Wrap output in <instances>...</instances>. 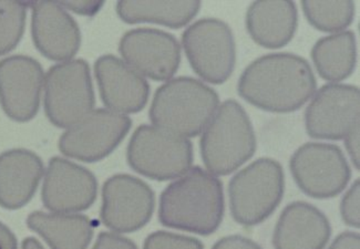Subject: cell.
<instances>
[{
  "mask_svg": "<svg viewBox=\"0 0 360 249\" xmlns=\"http://www.w3.org/2000/svg\"><path fill=\"white\" fill-rule=\"evenodd\" d=\"M317 81L307 60L290 52L262 56L244 69L238 92L263 111L290 113L311 99Z\"/></svg>",
  "mask_w": 360,
  "mask_h": 249,
  "instance_id": "obj_1",
  "label": "cell"
},
{
  "mask_svg": "<svg viewBox=\"0 0 360 249\" xmlns=\"http://www.w3.org/2000/svg\"><path fill=\"white\" fill-rule=\"evenodd\" d=\"M224 210L223 183L194 166L165 187L160 196L159 221L169 229L209 236L219 229Z\"/></svg>",
  "mask_w": 360,
  "mask_h": 249,
  "instance_id": "obj_2",
  "label": "cell"
},
{
  "mask_svg": "<svg viewBox=\"0 0 360 249\" xmlns=\"http://www.w3.org/2000/svg\"><path fill=\"white\" fill-rule=\"evenodd\" d=\"M219 106V94L198 79L179 77L158 88L150 108L155 127L184 138L201 134Z\"/></svg>",
  "mask_w": 360,
  "mask_h": 249,
  "instance_id": "obj_3",
  "label": "cell"
},
{
  "mask_svg": "<svg viewBox=\"0 0 360 249\" xmlns=\"http://www.w3.org/2000/svg\"><path fill=\"white\" fill-rule=\"evenodd\" d=\"M257 148L251 120L238 101L226 100L202 132V160L210 173L226 177L253 158Z\"/></svg>",
  "mask_w": 360,
  "mask_h": 249,
  "instance_id": "obj_4",
  "label": "cell"
},
{
  "mask_svg": "<svg viewBox=\"0 0 360 249\" xmlns=\"http://www.w3.org/2000/svg\"><path fill=\"white\" fill-rule=\"evenodd\" d=\"M285 193L282 164L261 158L238 171L229 183L230 210L238 225H259L274 213Z\"/></svg>",
  "mask_w": 360,
  "mask_h": 249,
  "instance_id": "obj_5",
  "label": "cell"
},
{
  "mask_svg": "<svg viewBox=\"0 0 360 249\" xmlns=\"http://www.w3.org/2000/svg\"><path fill=\"white\" fill-rule=\"evenodd\" d=\"M131 169L155 181L178 179L193 163V146L188 139L143 124L131 136L127 148Z\"/></svg>",
  "mask_w": 360,
  "mask_h": 249,
  "instance_id": "obj_6",
  "label": "cell"
},
{
  "mask_svg": "<svg viewBox=\"0 0 360 249\" xmlns=\"http://www.w3.org/2000/svg\"><path fill=\"white\" fill-rule=\"evenodd\" d=\"M89 65L82 59L53 65L45 78V112L50 122L69 129L94 111Z\"/></svg>",
  "mask_w": 360,
  "mask_h": 249,
  "instance_id": "obj_7",
  "label": "cell"
},
{
  "mask_svg": "<svg viewBox=\"0 0 360 249\" xmlns=\"http://www.w3.org/2000/svg\"><path fill=\"white\" fill-rule=\"evenodd\" d=\"M182 46L194 72L207 82L222 84L234 71L236 44L230 26L217 18H203L188 26Z\"/></svg>",
  "mask_w": 360,
  "mask_h": 249,
  "instance_id": "obj_8",
  "label": "cell"
},
{
  "mask_svg": "<svg viewBox=\"0 0 360 249\" xmlns=\"http://www.w3.org/2000/svg\"><path fill=\"white\" fill-rule=\"evenodd\" d=\"M292 179L309 198L326 200L346 189L352 170L340 146L308 142L294 152L290 161Z\"/></svg>",
  "mask_w": 360,
  "mask_h": 249,
  "instance_id": "obj_9",
  "label": "cell"
},
{
  "mask_svg": "<svg viewBox=\"0 0 360 249\" xmlns=\"http://www.w3.org/2000/svg\"><path fill=\"white\" fill-rule=\"evenodd\" d=\"M126 115L108 109L94 110L61 135L63 154L82 162H98L112 153L130 131Z\"/></svg>",
  "mask_w": 360,
  "mask_h": 249,
  "instance_id": "obj_10",
  "label": "cell"
},
{
  "mask_svg": "<svg viewBox=\"0 0 360 249\" xmlns=\"http://www.w3.org/2000/svg\"><path fill=\"white\" fill-rule=\"evenodd\" d=\"M360 90L345 83H328L317 90L305 110L307 134L319 140H344L360 123Z\"/></svg>",
  "mask_w": 360,
  "mask_h": 249,
  "instance_id": "obj_11",
  "label": "cell"
},
{
  "mask_svg": "<svg viewBox=\"0 0 360 249\" xmlns=\"http://www.w3.org/2000/svg\"><path fill=\"white\" fill-rule=\"evenodd\" d=\"M155 198L151 187L138 177L117 174L102 187V223L117 233L143 229L153 215Z\"/></svg>",
  "mask_w": 360,
  "mask_h": 249,
  "instance_id": "obj_12",
  "label": "cell"
},
{
  "mask_svg": "<svg viewBox=\"0 0 360 249\" xmlns=\"http://www.w3.org/2000/svg\"><path fill=\"white\" fill-rule=\"evenodd\" d=\"M123 59L136 72L154 81L170 80L181 63V47L169 32L136 28L126 32L119 44Z\"/></svg>",
  "mask_w": 360,
  "mask_h": 249,
  "instance_id": "obj_13",
  "label": "cell"
},
{
  "mask_svg": "<svg viewBox=\"0 0 360 249\" xmlns=\"http://www.w3.org/2000/svg\"><path fill=\"white\" fill-rule=\"evenodd\" d=\"M41 65L27 56H11L0 61V104L17 122H27L38 113L42 84Z\"/></svg>",
  "mask_w": 360,
  "mask_h": 249,
  "instance_id": "obj_14",
  "label": "cell"
},
{
  "mask_svg": "<svg viewBox=\"0 0 360 249\" xmlns=\"http://www.w3.org/2000/svg\"><path fill=\"white\" fill-rule=\"evenodd\" d=\"M97 179L89 170L65 158L50 160L41 192L48 210L65 214L88 210L97 198Z\"/></svg>",
  "mask_w": 360,
  "mask_h": 249,
  "instance_id": "obj_15",
  "label": "cell"
},
{
  "mask_svg": "<svg viewBox=\"0 0 360 249\" xmlns=\"http://www.w3.org/2000/svg\"><path fill=\"white\" fill-rule=\"evenodd\" d=\"M94 75L102 102L108 110L130 115L141 111L148 103V81L115 56L100 57L94 63Z\"/></svg>",
  "mask_w": 360,
  "mask_h": 249,
  "instance_id": "obj_16",
  "label": "cell"
},
{
  "mask_svg": "<svg viewBox=\"0 0 360 249\" xmlns=\"http://www.w3.org/2000/svg\"><path fill=\"white\" fill-rule=\"evenodd\" d=\"M29 7L32 8V40L40 53L53 61H69L75 57L82 34L63 6L56 1H37Z\"/></svg>",
  "mask_w": 360,
  "mask_h": 249,
  "instance_id": "obj_17",
  "label": "cell"
},
{
  "mask_svg": "<svg viewBox=\"0 0 360 249\" xmlns=\"http://www.w3.org/2000/svg\"><path fill=\"white\" fill-rule=\"evenodd\" d=\"M332 236L327 216L309 203H290L273 233L274 249H325Z\"/></svg>",
  "mask_w": 360,
  "mask_h": 249,
  "instance_id": "obj_18",
  "label": "cell"
},
{
  "mask_svg": "<svg viewBox=\"0 0 360 249\" xmlns=\"http://www.w3.org/2000/svg\"><path fill=\"white\" fill-rule=\"evenodd\" d=\"M246 30L266 49H278L292 42L298 27V11L290 0H261L248 6Z\"/></svg>",
  "mask_w": 360,
  "mask_h": 249,
  "instance_id": "obj_19",
  "label": "cell"
},
{
  "mask_svg": "<svg viewBox=\"0 0 360 249\" xmlns=\"http://www.w3.org/2000/svg\"><path fill=\"white\" fill-rule=\"evenodd\" d=\"M44 174L41 158L15 148L0 154V206L18 210L32 200Z\"/></svg>",
  "mask_w": 360,
  "mask_h": 249,
  "instance_id": "obj_20",
  "label": "cell"
},
{
  "mask_svg": "<svg viewBox=\"0 0 360 249\" xmlns=\"http://www.w3.org/2000/svg\"><path fill=\"white\" fill-rule=\"evenodd\" d=\"M27 225L51 249H86L94 236V224L79 214L34 212L27 218Z\"/></svg>",
  "mask_w": 360,
  "mask_h": 249,
  "instance_id": "obj_21",
  "label": "cell"
},
{
  "mask_svg": "<svg viewBox=\"0 0 360 249\" xmlns=\"http://www.w3.org/2000/svg\"><path fill=\"white\" fill-rule=\"evenodd\" d=\"M319 77L330 82L349 78L357 65V42L352 30L337 32L317 40L311 52Z\"/></svg>",
  "mask_w": 360,
  "mask_h": 249,
  "instance_id": "obj_22",
  "label": "cell"
},
{
  "mask_svg": "<svg viewBox=\"0 0 360 249\" xmlns=\"http://www.w3.org/2000/svg\"><path fill=\"white\" fill-rule=\"evenodd\" d=\"M201 5L200 1H119L115 8L127 24L152 23L179 29L198 15Z\"/></svg>",
  "mask_w": 360,
  "mask_h": 249,
  "instance_id": "obj_23",
  "label": "cell"
},
{
  "mask_svg": "<svg viewBox=\"0 0 360 249\" xmlns=\"http://www.w3.org/2000/svg\"><path fill=\"white\" fill-rule=\"evenodd\" d=\"M304 16L314 28L323 32H342L352 24L355 17V3L342 1H302Z\"/></svg>",
  "mask_w": 360,
  "mask_h": 249,
  "instance_id": "obj_24",
  "label": "cell"
},
{
  "mask_svg": "<svg viewBox=\"0 0 360 249\" xmlns=\"http://www.w3.org/2000/svg\"><path fill=\"white\" fill-rule=\"evenodd\" d=\"M29 4L0 1V56L13 51L24 34Z\"/></svg>",
  "mask_w": 360,
  "mask_h": 249,
  "instance_id": "obj_25",
  "label": "cell"
},
{
  "mask_svg": "<svg viewBox=\"0 0 360 249\" xmlns=\"http://www.w3.org/2000/svg\"><path fill=\"white\" fill-rule=\"evenodd\" d=\"M143 249H204V246L201 241L194 237L159 231L146 237Z\"/></svg>",
  "mask_w": 360,
  "mask_h": 249,
  "instance_id": "obj_26",
  "label": "cell"
},
{
  "mask_svg": "<svg viewBox=\"0 0 360 249\" xmlns=\"http://www.w3.org/2000/svg\"><path fill=\"white\" fill-rule=\"evenodd\" d=\"M340 216L346 225L360 227V179H356L340 200Z\"/></svg>",
  "mask_w": 360,
  "mask_h": 249,
  "instance_id": "obj_27",
  "label": "cell"
},
{
  "mask_svg": "<svg viewBox=\"0 0 360 249\" xmlns=\"http://www.w3.org/2000/svg\"><path fill=\"white\" fill-rule=\"evenodd\" d=\"M92 249H138L131 239L115 233L100 234Z\"/></svg>",
  "mask_w": 360,
  "mask_h": 249,
  "instance_id": "obj_28",
  "label": "cell"
},
{
  "mask_svg": "<svg viewBox=\"0 0 360 249\" xmlns=\"http://www.w3.org/2000/svg\"><path fill=\"white\" fill-rule=\"evenodd\" d=\"M345 148L355 166L356 171L360 169V123H357L344 138Z\"/></svg>",
  "mask_w": 360,
  "mask_h": 249,
  "instance_id": "obj_29",
  "label": "cell"
},
{
  "mask_svg": "<svg viewBox=\"0 0 360 249\" xmlns=\"http://www.w3.org/2000/svg\"><path fill=\"white\" fill-rule=\"evenodd\" d=\"M212 249H263L257 243L242 236V235H230L219 239Z\"/></svg>",
  "mask_w": 360,
  "mask_h": 249,
  "instance_id": "obj_30",
  "label": "cell"
},
{
  "mask_svg": "<svg viewBox=\"0 0 360 249\" xmlns=\"http://www.w3.org/2000/svg\"><path fill=\"white\" fill-rule=\"evenodd\" d=\"M59 4L65 11L68 9L84 16H94L105 5L103 1H61Z\"/></svg>",
  "mask_w": 360,
  "mask_h": 249,
  "instance_id": "obj_31",
  "label": "cell"
},
{
  "mask_svg": "<svg viewBox=\"0 0 360 249\" xmlns=\"http://www.w3.org/2000/svg\"><path fill=\"white\" fill-rule=\"evenodd\" d=\"M328 249H360V235L355 231H344L333 241Z\"/></svg>",
  "mask_w": 360,
  "mask_h": 249,
  "instance_id": "obj_32",
  "label": "cell"
},
{
  "mask_svg": "<svg viewBox=\"0 0 360 249\" xmlns=\"http://www.w3.org/2000/svg\"><path fill=\"white\" fill-rule=\"evenodd\" d=\"M0 249H17L16 236L3 223H0Z\"/></svg>",
  "mask_w": 360,
  "mask_h": 249,
  "instance_id": "obj_33",
  "label": "cell"
},
{
  "mask_svg": "<svg viewBox=\"0 0 360 249\" xmlns=\"http://www.w3.org/2000/svg\"><path fill=\"white\" fill-rule=\"evenodd\" d=\"M21 249H45L42 247V245L40 244L39 241H37L36 238H32V237H28V238L25 239L22 241V246H21Z\"/></svg>",
  "mask_w": 360,
  "mask_h": 249,
  "instance_id": "obj_34",
  "label": "cell"
}]
</instances>
